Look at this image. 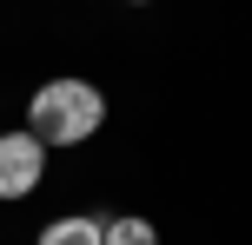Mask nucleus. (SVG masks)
<instances>
[{
	"label": "nucleus",
	"mask_w": 252,
	"mask_h": 245,
	"mask_svg": "<svg viewBox=\"0 0 252 245\" xmlns=\"http://www.w3.org/2000/svg\"><path fill=\"white\" fill-rule=\"evenodd\" d=\"M33 245H106V219H93V212H66V219L40 225Z\"/></svg>",
	"instance_id": "3"
},
{
	"label": "nucleus",
	"mask_w": 252,
	"mask_h": 245,
	"mask_svg": "<svg viewBox=\"0 0 252 245\" xmlns=\"http://www.w3.org/2000/svg\"><path fill=\"white\" fill-rule=\"evenodd\" d=\"M126 7H146V0H126Z\"/></svg>",
	"instance_id": "5"
},
{
	"label": "nucleus",
	"mask_w": 252,
	"mask_h": 245,
	"mask_svg": "<svg viewBox=\"0 0 252 245\" xmlns=\"http://www.w3.org/2000/svg\"><path fill=\"white\" fill-rule=\"evenodd\" d=\"M106 245H159V225L139 212H113L106 219Z\"/></svg>",
	"instance_id": "4"
},
{
	"label": "nucleus",
	"mask_w": 252,
	"mask_h": 245,
	"mask_svg": "<svg viewBox=\"0 0 252 245\" xmlns=\"http://www.w3.org/2000/svg\"><path fill=\"white\" fill-rule=\"evenodd\" d=\"M100 126H106V93L93 86V80H80V73L47 80V86H33V100H27V133H33L47 153L93 139Z\"/></svg>",
	"instance_id": "1"
},
{
	"label": "nucleus",
	"mask_w": 252,
	"mask_h": 245,
	"mask_svg": "<svg viewBox=\"0 0 252 245\" xmlns=\"http://www.w3.org/2000/svg\"><path fill=\"white\" fill-rule=\"evenodd\" d=\"M47 179V146L33 133H0V199H27L33 186Z\"/></svg>",
	"instance_id": "2"
}]
</instances>
